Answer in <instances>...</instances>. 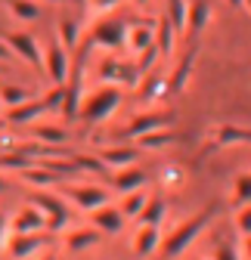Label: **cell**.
I'll list each match as a JSON object with an SVG mask.
<instances>
[{
    "instance_id": "cell-26",
    "label": "cell",
    "mask_w": 251,
    "mask_h": 260,
    "mask_svg": "<svg viewBox=\"0 0 251 260\" xmlns=\"http://www.w3.org/2000/svg\"><path fill=\"white\" fill-rule=\"evenodd\" d=\"M134 143H137L143 152H159V149H165V146L174 143V134H171V127H159V130H149V134L137 137Z\"/></svg>"
},
{
    "instance_id": "cell-23",
    "label": "cell",
    "mask_w": 251,
    "mask_h": 260,
    "mask_svg": "<svg viewBox=\"0 0 251 260\" xmlns=\"http://www.w3.org/2000/svg\"><path fill=\"white\" fill-rule=\"evenodd\" d=\"M4 7L19 22H38L44 13V4H38V0H4Z\"/></svg>"
},
{
    "instance_id": "cell-21",
    "label": "cell",
    "mask_w": 251,
    "mask_h": 260,
    "mask_svg": "<svg viewBox=\"0 0 251 260\" xmlns=\"http://www.w3.org/2000/svg\"><path fill=\"white\" fill-rule=\"evenodd\" d=\"M177 38H180V35H177L174 22H171L168 16H162V19H159V25H155V47H159V56H162V62H165V59H171Z\"/></svg>"
},
{
    "instance_id": "cell-32",
    "label": "cell",
    "mask_w": 251,
    "mask_h": 260,
    "mask_svg": "<svg viewBox=\"0 0 251 260\" xmlns=\"http://www.w3.org/2000/svg\"><path fill=\"white\" fill-rule=\"evenodd\" d=\"M233 202L236 205H248L251 202V171L236 177V183H233Z\"/></svg>"
},
{
    "instance_id": "cell-3",
    "label": "cell",
    "mask_w": 251,
    "mask_h": 260,
    "mask_svg": "<svg viewBox=\"0 0 251 260\" xmlns=\"http://www.w3.org/2000/svg\"><path fill=\"white\" fill-rule=\"evenodd\" d=\"M31 202L41 208V214L47 217V230H66L72 223V208L69 202L62 199L59 192H50V189H35Z\"/></svg>"
},
{
    "instance_id": "cell-20",
    "label": "cell",
    "mask_w": 251,
    "mask_h": 260,
    "mask_svg": "<svg viewBox=\"0 0 251 260\" xmlns=\"http://www.w3.org/2000/svg\"><path fill=\"white\" fill-rule=\"evenodd\" d=\"M196 56H199V44H193L190 50L183 53V59L177 62V69H174V78H171V93H183L186 84H190L193 78V65H196Z\"/></svg>"
},
{
    "instance_id": "cell-19",
    "label": "cell",
    "mask_w": 251,
    "mask_h": 260,
    "mask_svg": "<svg viewBox=\"0 0 251 260\" xmlns=\"http://www.w3.org/2000/svg\"><path fill=\"white\" fill-rule=\"evenodd\" d=\"M112 177V186L124 195V192H134V189H143L146 183H149V174L146 171H140V168H118V171H112L109 174Z\"/></svg>"
},
{
    "instance_id": "cell-13",
    "label": "cell",
    "mask_w": 251,
    "mask_h": 260,
    "mask_svg": "<svg viewBox=\"0 0 251 260\" xmlns=\"http://www.w3.org/2000/svg\"><path fill=\"white\" fill-rule=\"evenodd\" d=\"M159 127H171V115L168 112H140L134 115L128 124H124V137L128 140H137L149 130H159Z\"/></svg>"
},
{
    "instance_id": "cell-38",
    "label": "cell",
    "mask_w": 251,
    "mask_h": 260,
    "mask_svg": "<svg viewBox=\"0 0 251 260\" xmlns=\"http://www.w3.org/2000/svg\"><path fill=\"white\" fill-rule=\"evenodd\" d=\"M7 59H13V50L7 47V41L0 38V62H7Z\"/></svg>"
},
{
    "instance_id": "cell-16",
    "label": "cell",
    "mask_w": 251,
    "mask_h": 260,
    "mask_svg": "<svg viewBox=\"0 0 251 260\" xmlns=\"http://www.w3.org/2000/svg\"><path fill=\"white\" fill-rule=\"evenodd\" d=\"M159 248H162V230H159V226H152V223H140V230H137V236L131 242V251L137 257H149Z\"/></svg>"
},
{
    "instance_id": "cell-17",
    "label": "cell",
    "mask_w": 251,
    "mask_h": 260,
    "mask_svg": "<svg viewBox=\"0 0 251 260\" xmlns=\"http://www.w3.org/2000/svg\"><path fill=\"white\" fill-rule=\"evenodd\" d=\"M103 233L97 226H78V230H69L66 233V251L72 254H81V251H90L93 245H100Z\"/></svg>"
},
{
    "instance_id": "cell-15",
    "label": "cell",
    "mask_w": 251,
    "mask_h": 260,
    "mask_svg": "<svg viewBox=\"0 0 251 260\" xmlns=\"http://www.w3.org/2000/svg\"><path fill=\"white\" fill-rule=\"evenodd\" d=\"M155 44V25L152 22H128V35H124V47L134 56H140L146 47Z\"/></svg>"
},
{
    "instance_id": "cell-7",
    "label": "cell",
    "mask_w": 251,
    "mask_h": 260,
    "mask_svg": "<svg viewBox=\"0 0 251 260\" xmlns=\"http://www.w3.org/2000/svg\"><path fill=\"white\" fill-rule=\"evenodd\" d=\"M4 41H7V47L13 50V56H16V59L28 62L31 69H41V59H44V47H41V44L35 41V35H28V31L16 28V31H7V35H4Z\"/></svg>"
},
{
    "instance_id": "cell-42",
    "label": "cell",
    "mask_w": 251,
    "mask_h": 260,
    "mask_svg": "<svg viewBox=\"0 0 251 260\" xmlns=\"http://www.w3.org/2000/svg\"><path fill=\"white\" fill-rule=\"evenodd\" d=\"M38 4H69V0H38Z\"/></svg>"
},
{
    "instance_id": "cell-1",
    "label": "cell",
    "mask_w": 251,
    "mask_h": 260,
    "mask_svg": "<svg viewBox=\"0 0 251 260\" xmlns=\"http://www.w3.org/2000/svg\"><path fill=\"white\" fill-rule=\"evenodd\" d=\"M121 106V87L118 84H106L100 81L97 87H90L81 100V109H78V118L84 124H106Z\"/></svg>"
},
{
    "instance_id": "cell-10",
    "label": "cell",
    "mask_w": 251,
    "mask_h": 260,
    "mask_svg": "<svg viewBox=\"0 0 251 260\" xmlns=\"http://www.w3.org/2000/svg\"><path fill=\"white\" fill-rule=\"evenodd\" d=\"M47 230V217L35 202H25L10 214V233H44Z\"/></svg>"
},
{
    "instance_id": "cell-28",
    "label": "cell",
    "mask_w": 251,
    "mask_h": 260,
    "mask_svg": "<svg viewBox=\"0 0 251 260\" xmlns=\"http://www.w3.org/2000/svg\"><path fill=\"white\" fill-rule=\"evenodd\" d=\"M35 90L28 87H19V84H0V106L4 109H13V106H22L28 100H35Z\"/></svg>"
},
{
    "instance_id": "cell-29",
    "label": "cell",
    "mask_w": 251,
    "mask_h": 260,
    "mask_svg": "<svg viewBox=\"0 0 251 260\" xmlns=\"http://www.w3.org/2000/svg\"><path fill=\"white\" fill-rule=\"evenodd\" d=\"M56 38H59V44L66 47L69 53L78 47V41H81V25L75 22V19H62L59 22V28H56Z\"/></svg>"
},
{
    "instance_id": "cell-18",
    "label": "cell",
    "mask_w": 251,
    "mask_h": 260,
    "mask_svg": "<svg viewBox=\"0 0 251 260\" xmlns=\"http://www.w3.org/2000/svg\"><path fill=\"white\" fill-rule=\"evenodd\" d=\"M208 22H211L208 0H190V4H186V35L190 38L202 35V31L208 28Z\"/></svg>"
},
{
    "instance_id": "cell-30",
    "label": "cell",
    "mask_w": 251,
    "mask_h": 260,
    "mask_svg": "<svg viewBox=\"0 0 251 260\" xmlns=\"http://www.w3.org/2000/svg\"><path fill=\"white\" fill-rule=\"evenodd\" d=\"M146 199H149V192L146 189H134V192H124V199H121V211H124V217L128 220H137V214L143 211V205H146Z\"/></svg>"
},
{
    "instance_id": "cell-22",
    "label": "cell",
    "mask_w": 251,
    "mask_h": 260,
    "mask_svg": "<svg viewBox=\"0 0 251 260\" xmlns=\"http://www.w3.org/2000/svg\"><path fill=\"white\" fill-rule=\"evenodd\" d=\"M22 180H25L31 189H50V186H62V183H66L62 177H56L53 171H47L44 165H38V161L22 171Z\"/></svg>"
},
{
    "instance_id": "cell-27",
    "label": "cell",
    "mask_w": 251,
    "mask_h": 260,
    "mask_svg": "<svg viewBox=\"0 0 251 260\" xmlns=\"http://www.w3.org/2000/svg\"><path fill=\"white\" fill-rule=\"evenodd\" d=\"M217 143L221 146H251V127H236V124L217 127Z\"/></svg>"
},
{
    "instance_id": "cell-24",
    "label": "cell",
    "mask_w": 251,
    "mask_h": 260,
    "mask_svg": "<svg viewBox=\"0 0 251 260\" xmlns=\"http://www.w3.org/2000/svg\"><path fill=\"white\" fill-rule=\"evenodd\" d=\"M31 130H35V140L38 143H50V146H62L69 140V130L62 124H50V121H35L31 124Z\"/></svg>"
},
{
    "instance_id": "cell-39",
    "label": "cell",
    "mask_w": 251,
    "mask_h": 260,
    "mask_svg": "<svg viewBox=\"0 0 251 260\" xmlns=\"http://www.w3.org/2000/svg\"><path fill=\"white\" fill-rule=\"evenodd\" d=\"M31 260H56V254H47V251H41V254H35Z\"/></svg>"
},
{
    "instance_id": "cell-5",
    "label": "cell",
    "mask_w": 251,
    "mask_h": 260,
    "mask_svg": "<svg viewBox=\"0 0 251 260\" xmlns=\"http://www.w3.org/2000/svg\"><path fill=\"white\" fill-rule=\"evenodd\" d=\"M41 72L50 78V84H66L72 75V56L69 50L59 44V38H53L44 47V59H41Z\"/></svg>"
},
{
    "instance_id": "cell-31",
    "label": "cell",
    "mask_w": 251,
    "mask_h": 260,
    "mask_svg": "<svg viewBox=\"0 0 251 260\" xmlns=\"http://www.w3.org/2000/svg\"><path fill=\"white\" fill-rule=\"evenodd\" d=\"M72 161H75L78 171H87V174H93V177H109V174H112L97 155H72Z\"/></svg>"
},
{
    "instance_id": "cell-44",
    "label": "cell",
    "mask_w": 251,
    "mask_h": 260,
    "mask_svg": "<svg viewBox=\"0 0 251 260\" xmlns=\"http://www.w3.org/2000/svg\"><path fill=\"white\" fill-rule=\"evenodd\" d=\"M242 10H248V13H251V0H242Z\"/></svg>"
},
{
    "instance_id": "cell-4",
    "label": "cell",
    "mask_w": 251,
    "mask_h": 260,
    "mask_svg": "<svg viewBox=\"0 0 251 260\" xmlns=\"http://www.w3.org/2000/svg\"><path fill=\"white\" fill-rule=\"evenodd\" d=\"M124 35H128V22L115 16H100L90 28V44H97L100 50H121Z\"/></svg>"
},
{
    "instance_id": "cell-8",
    "label": "cell",
    "mask_w": 251,
    "mask_h": 260,
    "mask_svg": "<svg viewBox=\"0 0 251 260\" xmlns=\"http://www.w3.org/2000/svg\"><path fill=\"white\" fill-rule=\"evenodd\" d=\"M100 81H106V84H118V87H128V90H134L137 84H140V69H137V62H121V59H106L103 65H100Z\"/></svg>"
},
{
    "instance_id": "cell-34",
    "label": "cell",
    "mask_w": 251,
    "mask_h": 260,
    "mask_svg": "<svg viewBox=\"0 0 251 260\" xmlns=\"http://www.w3.org/2000/svg\"><path fill=\"white\" fill-rule=\"evenodd\" d=\"M236 230L239 236H251V202L248 205H236Z\"/></svg>"
},
{
    "instance_id": "cell-40",
    "label": "cell",
    "mask_w": 251,
    "mask_h": 260,
    "mask_svg": "<svg viewBox=\"0 0 251 260\" xmlns=\"http://www.w3.org/2000/svg\"><path fill=\"white\" fill-rule=\"evenodd\" d=\"M245 257L251 260V236H245Z\"/></svg>"
},
{
    "instance_id": "cell-45",
    "label": "cell",
    "mask_w": 251,
    "mask_h": 260,
    "mask_svg": "<svg viewBox=\"0 0 251 260\" xmlns=\"http://www.w3.org/2000/svg\"><path fill=\"white\" fill-rule=\"evenodd\" d=\"M4 189H7V180H4V177H0V192H4Z\"/></svg>"
},
{
    "instance_id": "cell-46",
    "label": "cell",
    "mask_w": 251,
    "mask_h": 260,
    "mask_svg": "<svg viewBox=\"0 0 251 260\" xmlns=\"http://www.w3.org/2000/svg\"><path fill=\"white\" fill-rule=\"evenodd\" d=\"M4 124H7V121H4V118H0V130H4Z\"/></svg>"
},
{
    "instance_id": "cell-9",
    "label": "cell",
    "mask_w": 251,
    "mask_h": 260,
    "mask_svg": "<svg viewBox=\"0 0 251 260\" xmlns=\"http://www.w3.org/2000/svg\"><path fill=\"white\" fill-rule=\"evenodd\" d=\"M44 245H47L44 233H10L4 251H7L13 260H31L35 254L44 251Z\"/></svg>"
},
{
    "instance_id": "cell-36",
    "label": "cell",
    "mask_w": 251,
    "mask_h": 260,
    "mask_svg": "<svg viewBox=\"0 0 251 260\" xmlns=\"http://www.w3.org/2000/svg\"><path fill=\"white\" fill-rule=\"evenodd\" d=\"M214 260H239V254H236L233 245H221V248L214 251Z\"/></svg>"
},
{
    "instance_id": "cell-37",
    "label": "cell",
    "mask_w": 251,
    "mask_h": 260,
    "mask_svg": "<svg viewBox=\"0 0 251 260\" xmlns=\"http://www.w3.org/2000/svg\"><path fill=\"white\" fill-rule=\"evenodd\" d=\"M7 236H10V217L0 214V251H4V245H7Z\"/></svg>"
},
{
    "instance_id": "cell-11",
    "label": "cell",
    "mask_w": 251,
    "mask_h": 260,
    "mask_svg": "<svg viewBox=\"0 0 251 260\" xmlns=\"http://www.w3.org/2000/svg\"><path fill=\"white\" fill-rule=\"evenodd\" d=\"M140 155H143V149H140V146H131V143H121V146H103V149L97 152V158L103 161L109 171H118V168H131V165H137Z\"/></svg>"
},
{
    "instance_id": "cell-12",
    "label": "cell",
    "mask_w": 251,
    "mask_h": 260,
    "mask_svg": "<svg viewBox=\"0 0 251 260\" xmlns=\"http://www.w3.org/2000/svg\"><path fill=\"white\" fill-rule=\"evenodd\" d=\"M124 223H128V217H124V211H121L118 205H109V202H106V205H100V208L90 211V226H97V230L106 233V236L121 233Z\"/></svg>"
},
{
    "instance_id": "cell-41",
    "label": "cell",
    "mask_w": 251,
    "mask_h": 260,
    "mask_svg": "<svg viewBox=\"0 0 251 260\" xmlns=\"http://www.w3.org/2000/svg\"><path fill=\"white\" fill-rule=\"evenodd\" d=\"M131 4H134V7H140V10H146V7H149V0H131Z\"/></svg>"
},
{
    "instance_id": "cell-43",
    "label": "cell",
    "mask_w": 251,
    "mask_h": 260,
    "mask_svg": "<svg viewBox=\"0 0 251 260\" xmlns=\"http://www.w3.org/2000/svg\"><path fill=\"white\" fill-rule=\"evenodd\" d=\"M230 7H236V10H242V0H227Z\"/></svg>"
},
{
    "instance_id": "cell-2",
    "label": "cell",
    "mask_w": 251,
    "mask_h": 260,
    "mask_svg": "<svg viewBox=\"0 0 251 260\" xmlns=\"http://www.w3.org/2000/svg\"><path fill=\"white\" fill-rule=\"evenodd\" d=\"M214 214H217V208H214V205H208V208H205V211H199L196 217H190V220H183L180 226H174V230L168 233V239H162V248H159V251H165L168 257H180L186 248L193 245V242H199V236L211 226Z\"/></svg>"
},
{
    "instance_id": "cell-14",
    "label": "cell",
    "mask_w": 251,
    "mask_h": 260,
    "mask_svg": "<svg viewBox=\"0 0 251 260\" xmlns=\"http://www.w3.org/2000/svg\"><path fill=\"white\" fill-rule=\"evenodd\" d=\"M50 109H47V103L41 100V96H35V100H28V103H22V106H13V109H7V124H16V127H31L35 121H41L44 115H47Z\"/></svg>"
},
{
    "instance_id": "cell-6",
    "label": "cell",
    "mask_w": 251,
    "mask_h": 260,
    "mask_svg": "<svg viewBox=\"0 0 251 260\" xmlns=\"http://www.w3.org/2000/svg\"><path fill=\"white\" fill-rule=\"evenodd\" d=\"M59 195H62L69 205H75V208H81V211H87V214H90L93 208H100V205L109 202V189L100 186V183H69L66 192H59Z\"/></svg>"
},
{
    "instance_id": "cell-33",
    "label": "cell",
    "mask_w": 251,
    "mask_h": 260,
    "mask_svg": "<svg viewBox=\"0 0 251 260\" xmlns=\"http://www.w3.org/2000/svg\"><path fill=\"white\" fill-rule=\"evenodd\" d=\"M121 4H124V0H87V13H90L93 19H100V16H112Z\"/></svg>"
},
{
    "instance_id": "cell-25",
    "label": "cell",
    "mask_w": 251,
    "mask_h": 260,
    "mask_svg": "<svg viewBox=\"0 0 251 260\" xmlns=\"http://www.w3.org/2000/svg\"><path fill=\"white\" fill-rule=\"evenodd\" d=\"M165 214H168V202H165V195H149L146 205H143V211L137 214V223H152V226H162Z\"/></svg>"
},
{
    "instance_id": "cell-35",
    "label": "cell",
    "mask_w": 251,
    "mask_h": 260,
    "mask_svg": "<svg viewBox=\"0 0 251 260\" xmlns=\"http://www.w3.org/2000/svg\"><path fill=\"white\" fill-rule=\"evenodd\" d=\"M155 59H162V56H159V47L152 44V47H146V50L137 56V69H140V75H146V72L152 69V65H155Z\"/></svg>"
}]
</instances>
